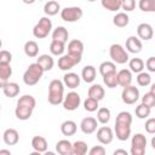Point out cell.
I'll return each mask as SVG.
<instances>
[{"label":"cell","mask_w":155,"mask_h":155,"mask_svg":"<svg viewBox=\"0 0 155 155\" xmlns=\"http://www.w3.org/2000/svg\"><path fill=\"white\" fill-rule=\"evenodd\" d=\"M117 81L122 87L130 86L132 82V71L130 69H121L117 71Z\"/></svg>","instance_id":"cell-19"},{"label":"cell","mask_w":155,"mask_h":155,"mask_svg":"<svg viewBox=\"0 0 155 155\" xmlns=\"http://www.w3.org/2000/svg\"><path fill=\"white\" fill-rule=\"evenodd\" d=\"M132 115L128 111H120L115 120V136L119 140H127L131 136Z\"/></svg>","instance_id":"cell-1"},{"label":"cell","mask_w":155,"mask_h":155,"mask_svg":"<svg viewBox=\"0 0 155 155\" xmlns=\"http://www.w3.org/2000/svg\"><path fill=\"white\" fill-rule=\"evenodd\" d=\"M111 71H116V64L114 62H109V61H105L103 63H101L99 65V73L101 75H105V74H109Z\"/></svg>","instance_id":"cell-38"},{"label":"cell","mask_w":155,"mask_h":155,"mask_svg":"<svg viewBox=\"0 0 155 155\" xmlns=\"http://www.w3.org/2000/svg\"><path fill=\"white\" fill-rule=\"evenodd\" d=\"M143 48V44L138 36H130L126 40V50L131 53H139Z\"/></svg>","instance_id":"cell-15"},{"label":"cell","mask_w":155,"mask_h":155,"mask_svg":"<svg viewBox=\"0 0 155 155\" xmlns=\"http://www.w3.org/2000/svg\"><path fill=\"white\" fill-rule=\"evenodd\" d=\"M87 1H90V2H93V1H97V0H87Z\"/></svg>","instance_id":"cell-55"},{"label":"cell","mask_w":155,"mask_h":155,"mask_svg":"<svg viewBox=\"0 0 155 155\" xmlns=\"http://www.w3.org/2000/svg\"><path fill=\"white\" fill-rule=\"evenodd\" d=\"M11 75H12V68L10 63H0V86H4L6 82H8Z\"/></svg>","instance_id":"cell-23"},{"label":"cell","mask_w":155,"mask_h":155,"mask_svg":"<svg viewBox=\"0 0 155 155\" xmlns=\"http://www.w3.org/2000/svg\"><path fill=\"white\" fill-rule=\"evenodd\" d=\"M51 29H52L51 19L48 17H41L33 28V35L36 39H44L50 34Z\"/></svg>","instance_id":"cell-4"},{"label":"cell","mask_w":155,"mask_h":155,"mask_svg":"<svg viewBox=\"0 0 155 155\" xmlns=\"http://www.w3.org/2000/svg\"><path fill=\"white\" fill-rule=\"evenodd\" d=\"M147 148V138L143 133H136L131 139V154L132 155H144Z\"/></svg>","instance_id":"cell-6"},{"label":"cell","mask_w":155,"mask_h":155,"mask_svg":"<svg viewBox=\"0 0 155 155\" xmlns=\"http://www.w3.org/2000/svg\"><path fill=\"white\" fill-rule=\"evenodd\" d=\"M121 1V8L125 11H133L136 7V0H120Z\"/></svg>","instance_id":"cell-45"},{"label":"cell","mask_w":155,"mask_h":155,"mask_svg":"<svg viewBox=\"0 0 155 155\" xmlns=\"http://www.w3.org/2000/svg\"><path fill=\"white\" fill-rule=\"evenodd\" d=\"M121 99L125 104H128V105L134 104L139 99V90L132 85L124 87L122 93H121Z\"/></svg>","instance_id":"cell-9"},{"label":"cell","mask_w":155,"mask_h":155,"mask_svg":"<svg viewBox=\"0 0 155 155\" xmlns=\"http://www.w3.org/2000/svg\"><path fill=\"white\" fill-rule=\"evenodd\" d=\"M76 130H78V126L73 120H65L61 125V132L63 133V136H67V137L74 136L76 133Z\"/></svg>","instance_id":"cell-22"},{"label":"cell","mask_w":155,"mask_h":155,"mask_svg":"<svg viewBox=\"0 0 155 155\" xmlns=\"http://www.w3.org/2000/svg\"><path fill=\"white\" fill-rule=\"evenodd\" d=\"M103 82L107 85V87L109 88H114L119 85V81H117V73L116 71H111L109 74H105L103 75Z\"/></svg>","instance_id":"cell-32"},{"label":"cell","mask_w":155,"mask_h":155,"mask_svg":"<svg viewBox=\"0 0 155 155\" xmlns=\"http://www.w3.org/2000/svg\"><path fill=\"white\" fill-rule=\"evenodd\" d=\"M44 73H45V70L42 69V67L38 62L31 63L27 68V70L24 71V74H23V81L28 86L36 85L40 81V79L42 78V74Z\"/></svg>","instance_id":"cell-3"},{"label":"cell","mask_w":155,"mask_h":155,"mask_svg":"<svg viewBox=\"0 0 155 155\" xmlns=\"http://www.w3.org/2000/svg\"><path fill=\"white\" fill-rule=\"evenodd\" d=\"M87 94H88V97H91V98H94V99H97V101H102V99L104 98L105 91H104V88H103L101 85L94 84V85H92V86L88 88Z\"/></svg>","instance_id":"cell-24"},{"label":"cell","mask_w":155,"mask_h":155,"mask_svg":"<svg viewBox=\"0 0 155 155\" xmlns=\"http://www.w3.org/2000/svg\"><path fill=\"white\" fill-rule=\"evenodd\" d=\"M97 119L92 117V116H87L84 117L80 122V128L85 134H92L93 132L97 131Z\"/></svg>","instance_id":"cell-12"},{"label":"cell","mask_w":155,"mask_h":155,"mask_svg":"<svg viewBox=\"0 0 155 155\" xmlns=\"http://www.w3.org/2000/svg\"><path fill=\"white\" fill-rule=\"evenodd\" d=\"M88 154H90V155H104V154H105V148L102 147V145L92 147V148L88 150Z\"/></svg>","instance_id":"cell-48"},{"label":"cell","mask_w":155,"mask_h":155,"mask_svg":"<svg viewBox=\"0 0 155 155\" xmlns=\"http://www.w3.org/2000/svg\"><path fill=\"white\" fill-rule=\"evenodd\" d=\"M64 50H65V44L64 42L56 41V40L51 41V44H50V52L53 56H62Z\"/></svg>","instance_id":"cell-33"},{"label":"cell","mask_w":155,"mask_h":155,"mask_svg":"<svg viewBox=\"0 0 155 155\" xmlns=\"http://www.w3.org/2000/svg\"><path fill=\"white\" fill-rule=\"evenodd\" d=\"M144 127H145V131H147L148 133L154 134V133H155V117H150V119H148V120L145 121Z\"/></svg>","instance_id":"cell-46"},{"label":"cell","mask_w":155,"mask_h":155,"mask_svg":"<svg viewBox=\"0 0 155 155\" xmlns=\"http://www.w3.org/2000/svg\"><path fill=\"white\" fill-rule=\"evenodd\" d=\"M87 153V144L84 140H76L73 143V154L74 155H85Z\"/></svg>","instance_id":"cell-37"},{"label":"cell","mask_w":155,"mask_h":155,"mask_svg":"<svg viewBox=\"0 0 155 155\" xmlns=\"http://www.w3.org/2000/svg\"><path fill=\"white\" fill-rule=\"evenodd\" d=\"M24 4H27V5H30V4H34L35 2V0H22Z\"/></svg>","instance_id":"cell-52"},{"label":"cell","mask_w":155,"mask_h":155,"mask_svg":"<svg viewBox=\"0 0 155 155\" xmlns=\"http://www.w3.org/2000/svg\"><path fill=\"white\" fill-rule=\"evenodd\" d=\"M98 102L99 101H97V99H94V98H91V97H87L86 99H85V102H84V108H85V110H87V111H90V113H93V111H96L97 109H98Z\"/></svg>","instance_id":"cell-43"},{"label":"cell","mask_w":155,"mask_h":155,"mask_svg":"<svg viewBox=\"0 0 155 155\" xmlns=\"http://www.w3.org/2000/svg\"><path fill=\"white\" fill-rule=\"evenodd\" d=\"M47 140L42 136H34L31 139V148L34 149L35 153H46L47 151Z\"/></svg>","instance_id":"cell-14"},{"label":"cell","mask_w":155,"mask_h":155,"mask_svg":"<svg viewBox=\"0 0 155 155\" xmlns=\"http://www.w3.org/2000/svg\"><path fill=\"white\" fill-rule=\"evenodd\" d=\"M110 116H111V113H110V110H109L108 108H105V107L99 108L98 111H97V120H98V122H101V124H103V125H105V124L109 122Z\"/></svg>","instance_id":"cell-36"},{"label":"cell","mask_w":155,"mask_h":155,"mask_svg":"<svg viewBox=\"0 0 155 155\" xmlns=\"http://www.w3.org/2000/svg\"><path fill=\"white\" fill-rule=\"evenodd\" d=\"M102 6L111 12H116L117 10L121 8V1L120 0H101Z\"/></svg>","instance_id":"cell-34"},{"label":"cell","mask_w":155,"mask_h":155,"mask_svg":"<svg viewBox=\"0 0 155 155\" xmlns=\"http://www.w3.org/2000/svg\"><path fill=\"white\" fill-rule=\"evenodd\" d=\"M33 110H34V109H31V108H29V107L17 104V107H16V109H15V114H16V117H17L18 120L25 121V120H28V119L31 116Z\"/></svg>","instance_id":"cell-21"},{"label":"cell","mask_w":155,"mask_h":155,"mask_svg":"<svg viewBox=\"0 0 155 155\" xmlns=\"http://www.w3.org/2000/svg\"><path fill=\"white\" fill-rule=\"evenodd\" d=\"M68 52L78 56H82L84 53V42L81 40L74 39L68 44Z\"/></svg>","instance_id":"cell-25"},{"label":"cell","mask_w":155,"mask_h":155,"mask_svg":"<svg viewBox=\"0 0 155 155\" xmlns=\"http://www.w3.org/2000/svg\"><path fill=\"white\" fill-rule=\"evenodd\" d=\"M69 38V33L64 27H57L53 31H52V40L56 41H61V42H67Z\"/></svg>","instance_id":"cell-28"},{"label":"cell","mask_w":155,"mask_h":155,"mask_svg":"<svg viewBox=\"0 0 155 155\" xmlns=\"http://www.w3.org/2000/svg\"><path fill=\"white\" fill-rule=\"evenodd\" d=\"M128 22H130V17H128V15L125 13V12H117V13L114 16V18H113L114 25H115V27H119V28L126 27V25L128 24Z\"/></svg>","instance_id":"cell-31"},{"label":"cell","mask_w":155,"mask_h":155,"mask_svg":"<svg viewBox=\"0 0 155 155\" xmlns=\"http://www.w3.org/2000/svg\"><path fill=\"white\" fill-rule=\"evenodd\" d=\"M36 62L42 67V69L45 71H50L53 68V65H54V61H53L52 56H50V54H41V56H39Z\"/></svg>","instance_id":"cell-26"},{"label":"cell","mask_w":155,"mask_h":155,"mask_svg":"<svg viewBox=\"0 0 155 155\" xmlns=\"http://www.w3.org/2000/svg\"><path fill=\"white\" fill-rule=\"evenodd\" d=\"M63 82H64V85L67 87L74 90V88H76L80 85V76L76 73H73V71L67 73L63 76Z\"/></svg>","instance_id":"cell-18"},{"label":"cell","mask_w":155,"mask_h":155,"mask_svg":"<svg viewBox=\"0 0 155 155\" xmlns=\"http://www.w3.org/2000/svg\"><path fill=\"white\" fill-rule=\"evenodd\" d=\"M12 61V54L10 51L2 50L0 52V63H11Z\"/></svg>","instance_id":"cell-47"},{"label":"cell","mask_w":155,"mask_h":155,"mask_svg":"<svg viewBox=\"0 0 155 155\" xmlns=\"http://www.w3.org/2000/svg\"><path fill=\"white\" fill-rule=\"evenodd\" d=\"M56 151L61 155H73V143L68 139H61L56 143Z\"/></svg>","instance_id":"cell-16"},{"label":"cell","mask_w":155,"mask_h":155,"mask_svg":"<svg viewBox=\"0 0 155 155\" xmlns=\"http://www.w3.org/2000/svg\"><path fill=\"white\" fill-rule=\"evenodd\" d=\"M145 67L150 73H155V57H149L145 62Z\"/></svg>","instance_id":"cell-49"},{"label":"cell","mask_w":155,"mask_h":155,"mask_svg":"<svg viewBox=\"0 0 155 155\" xmlns=\"http://www.w3.org/2000/svg\"><path fill=\"white\" fill-rule=\"evenodd\" d=\"M150 92H153V93L155 94V82H154V84H151V87H150Z\"/></svg>","instance_id":"cell-53"},{"label":"cell","mask_w":155,"mask_h":155,"mask_svg":"<svg viewBox=\"0 0 155 155\" xmlns=\"http://www.w3.org/2000/svg\"><path fill=\"white\" fill-rule=\"evenodd\" d=\"M61 11V5L56 0H50L44 6V12L47 16H56Z\"/></svg>","instance_id":"cell-27"},{"label":"cell","mask_w":155,"mask_h":155,"mask_svg":"<svg viewBox=\"0 0 155 155\" xmlns=\"http://www.w3.org/2000/svg\"><path fill=\"white\" fill-rule=\"evenodd\" d=\"M128 67H130V70L131 71L138 74V73L143 71V69H144V62L140 58H132L128 62Z\"/></svg>","instance_id":"cell-35"},{"label":"cell","mask_w":155,"mask_h":155,"mask_svg":"<svg viewBox=\"0 0 155 155\" xmlns=\"http://www.w3.org/2000/svg\"><path fill=\"white\" fill-rule=\"evenodd\" d=\"M81 78L85 82H92L96 79V68L93 65H86L84 67L81 71Z\"/></svg>","instance_id":"cell-30"},{"label":"cell","mask_w":155,"mask_h":155,"mask_svg":"<svg viewBox=\"0 0 155 155\" xmlns=\"http://www.w3.org/2000/svg\"><path fill=\"white\" fill-rule=\"evenodd\" d=\"M82 15H84V12H82L81 7H79V6H69V7H64L63 10H61V18L69 23L81 19Z\"/></svg>","instance_id":"cell-7"},{"label":"cell","mask_w":155,"mask_h":155,"mask_svg":"<svg viewBox=\"0 0 155 155\" xmlns=\"http://www.w3.org/2000/svg\"><path fill=\"white\" fill-rule=\"evenodd\" d=\"M2 92L6 97L8 98H13L19 93V85L17 82H6L4 86H1Z\"/></svg>","instance_id":"cell-20"},{"label":"cell","mask_w":155,"mask_h":155,"mask_svg":"<svg viewBox=\"0 0 155 155\" xmlns=\"http://www.w3.org/2000/svg\"><path fill=\"white\" fill-rule=\"evenodd\" d=\"M137 35H138L139 39L148 41V40L153 39V36H154V29L148 23H140L137 27Z\"/></svg>","instance_id":"cell-13"},{"label":"cell","mask_w":155,"mask_h":155,"mask_svg":"<svg viewBox=\"0 0 155 155\" xmlns=\"http://www.w3.org/2000/svg\"><path fill=\"white\" fill-rule=\"evenodd\" d=\"M109 56L116 64H125L128 62V53L120 44H113L109 48Z\"/></svg>","instance_id":"cell-5"},{"label":"cell","mask_w":155,"mask_h":155,"mask_svg":"<svg viewBox=\"0 0 155 155\" xmlns=\"http://www.w3.org/2000/svg\"><path fill=\"white\" fill-rule=\"evenodd\" d=\"M142 103L145 104L149 108H154L155 107V94L153 92H147L143 97H142Z\"/></svg>","instance_id":"cell-44"},{"label":"cell","mask_w":155,"mask_h":155,"mask_svg":"<svg viewBox=\"0 0 155 155\" xmlns=\"http://www.w3.org/2000/svg\"><path fill=\"white\" fill-rule=\"evenodd\" d=\"M17 104H19V105H25V107H29V108L34 109L35 105H36V101H35V98H34L33 96H30V94H24V96H22V97L18 99Z\"/></svg>","instance_id":"cell-40"},{"label":"cell","mask_w":155,"mask_h":155,"mask_svg":"<svg viewBox=\"0 0 155 155\" xmlns=\"http://www.w3.org/2000/svg\"><path fill=\"white\" fill-rule=\"evenodd\" d=\"M97 139L102 144H110L114 139V132L108 126H102L97 130Z\"/></svg>","instance_id":"cell-11"},{"label":"cell","mask_w":155,"mask_h":155,"mask_svg":"<svg viewBox=\"0 0 155 155\" xmlns=\"http://www.w3.org/2000/svg\"><path fill=\"white\" fill-rule=\"evenodd\" d=\"M48 103L52 105H58L64 101V82L58 79H53L48 85Z\"/></svg>","instance_id":"cell-2"},{"label":"cell","mask_w":155,"mask_h":155,"mask_svg":"<svg viewBox=\"0 0 155 155\" xmlns=\"http://www.w3.org/2000/svg\"><path fill=\"white\" fill-rule=\"evenodd\" d=\"M138 7L143 12H155V0H139Z\"/></svg>","instance_id":"cell-39"},{"label":"cell","mask_w":155,"mask_h":155,"mask_svg":"<svg viewBox=\"0 0 155 155\" xmlns=\"http://www.w3.org/2000/svg\"><path fill=\"white\" fill-rule=\"evenodd\" d=\"M4 154H6V155H11L10 150H5V149H1V150H0V155H4Z\"/></svg>","instance_id":"cell-51"},{"label":"cell","mask_w":155,"mask_h":155,"mask_svg":"<svg viewBox=\"0 0 155 155\" xmlns=\"http://www.w3.org/2000/svg\"><path fill=\"white\" fill-rule=\"evenodd\" d=\"M150 111H151V108L147 107L143 103H140L139 105L136 107V116L138 119H147L150 115Z\"/></svg>","instance_id":"cell-41"},{"label":"cell","mask_w":155,"mask_h":155,"mask_svg":"<svg viewBox=\"0 0 155 155\" xmlns=\"http://www.w3.org/2000/svg\"><path fill=\"white\" fill-rule=\"evenodd\" d=\"M81 103V97L78 92L75 91H71L69 92L65 97H64V101H63V108L65 110H69V111H73V110H76L79 108Z\"/></svg>","instance_id":"cell-10"},{"label":"cell","mask_w":155,"mask_h":155,"mask_svg":"<svg viewBox=\"0 0 155 155\" xmlns=\"http://www.w3.org/2000/svg\"><path fill=\"white\" fill-rule=\"evenodd\" d=\"M137 84L139 86H143V87L150 85L151 84V76H150V74L149 73H145V71L138 73V75H137Z\"/></svg>","instance_id":"cell-42"},{"label":"cell","mask_w":155,"mask_h":155,"mask_svg":"<svg viewBox=\"0 0 155 155\" xmlns=\"http://www.w3.org/2000/svg\"><path fill=\"white\" fill-rule=\"evenodd\" d=\"M127 155V151L125 150V149H116L115 151H114V155Z\"/></svg>","instance_id":"cell-50"},{"label":"cell","mask_w":155,"mask_h":155,"mask_svg":"<svg viewBox=\"0 0 155 155\" xmlns=\"http://www.w3.org/2000/svg\"><path fill=\"white\" fill-rule=\"evenodd\" d=\"M2 139H4L5 144H7V145H15L19 140V134H18L17 130H15V128H7V130H5V132L2 134Z\"/></svg>","instance_id":"cell-17"},{"label":"cell","mask_w":155,"mask_h":155,"mask_svg":"<svg viewBox=\"0 0 155 155\" xmlns=\"http://www.w3.org/2000/svg\"><path fill=\"white\" fill-rule=\"evenodd\" d=\"M81 57L82 56H78V54H73V53H67L63 54L59 59H58V68L61 70H70L73 69V67H75L76 64H79L81 62Z\"/></svg>","instance_id":"cell-8"},{"label":"cell","mask_w":155,"mask_h":155,"mask_svg":"<svg viewBox=\"0 0 155 155\" xmlns=\"http://www.w3.org/2000/svg\"><path fill=\"white\" fill-rule=\"evenodd\" d=\"M151 147H153V149L155 150V137L151 138Z\"/></svg>","instance_id":"cell-54"},{"label":"cell","mask_w":155,"mask_h":155,"mask_svg":"<svg viewBox=\"0 0 155 155\" xmlns=\"http://www.w3.org/2000/svg\"><path fill=\"white\" fill-rule=\"evenodd\" d=\"M23 50H24V53H25L29 58H34V57H36L38 53H39V45H38L34 40H29V41H27V42L24 44Z\"/></svg>","instance_id":"cell-29"}]
</instances>
